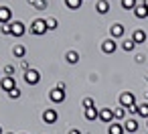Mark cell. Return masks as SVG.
<instances>
[{
    "label": "cell",
    "mask_w": 148,
    "mask_h": 134,
    "mask_svg": "<svg viewBox=\"0 0 148 134\" xmlns=\"http://www.w3.org/2000/svg\"><path fill=\"white\" fill-rule=\"evenodd\" d=\"M49 29H47V21L45 19H37V21H33V25H31V33L33 35H45Z\"/></svg>",
    "instance_id": "cell-1"
},
{
    "label": "cell",
    "mask_w": 148,
    "mask_h": 134,
    "mask_svg": "<svg viewBox=\"0 0 148 134\" xmlns=\"http://www.w3.org/2000/svg\"><path fill=\"white\" fill-rule=\"evenodd\" d=\"M25 81H27L29 85H37V83L41 81V73H39L37 69H27V71H25Z\"/></svg>",
    "instance_id": "cell-2"
},
{
    "label": "cell",
    "mask_w": 148,
    "mask_h": 134,
    "mask_svg": "<svg viewBox=\"0 0 148 134\" xmlns=\"http://www.w3.org/2000/svg\"><path fill=\"white\" fill-rule=\"evenodd\" d=\"M134 104H136V100H134V93H132V91H122V93H120V106H122V108L128 110V108L134 106Z\"/></svg>",
    "instance_id": "cell-3"
},
{
    "label": "cell",
    "mask_w": 148,
    "mask_h": 134,
    "mask_svg": "<svg viewBox=\"0 0 148 134\" xmlns=\"http://www.w3.org/2000/svg\"><path fill=\"white\" fill-rule=\"evenodd\" d=\"M65 98H67V93H65L63 89H59V87L51 89V93H49V100H51L53 104H63V102H65Z\"/></svg>",
    "instance_id": "cell-4"
},
{
    "label": "cell",
    "mask_w": 148,
    "mask_h": 134,
    "mask_svg": "<svg viewBox=\"0 0 148 134\" xmlns=\"http://www.w3.org/2000/svg\"><path fill=\"white\" fill-rule=\"evenodd\" d=\"M0 87H2V89L8 93V91H12V89L16 87V79L10 77V75H4L2 79H0Z\"/></svg>",
    "instance_id": "cell-5"
},
{
    "label": "cell",
    "mask_w": 148,
    "mask_h": 134,
    "mask_svg": "<svg viewBox=\"0 0 148 134\" xmlns=\"http://www.w3.org/2000/svg\"><path fill=\"white\" fill-rule=\"evenodd\" d=\"M116 49H118V43H116V39H106L103 43H101V51L106 53V55H112V53H116Z\"/></svg>",
    "instance_id": "cell-6"
},
{
    "label": "cell",
    "mask_w": 148,
    "mask_h": 134,
    "mask_svg": "<svg viewBox=\"0 0 148 134\" xmlns=\"http://www.w3.org/2000/svg\"><path fill=\"white\" fill-rule=\"evenodd\" d=\"M57 110H53V108H47L45 112H43V122L45 124H55L57 122Z\"/></svg>",
    "instance_id": "cell-7"
},
{
    "label": "cell",
    "mask_w": 148,
    "mask_h": 134,
    "mask_svg": "<svg viewBox=\"0 0 148 134\" xmlns=\"http://www.w3.org/2000/svg\"><path fill=\"white\" fill-rule=\"evenodd\" d=\"M99 120L106 122V124H112L114 122V110L112 108H101L99 110Z\"/></svg>",
    "instance_id": "cell-8"
},
{
    "label": "cell",
    "mask_w": 148,
    "mask_h": 134,
    "mask_svg": "<svg viewBox=\"0 0 148 134\" xmlns=\"http://www.w3.org/2000/svg\"><path fill=\"white\" fill-rule=\"evenodd\" d=\"M110 33H112V39H120V37H124V35H126V29H124V25L114 23V25H112V29H110Z\"/></svg>",
    "instance_id": "cell-9"
},
{
    "label": "cell",
    "mask_w": 148,
    "mask_h": 134,
    "mask_svg": "<svg viewBox=\"0 0 148 134\" xmlns=\"http://www.w3.org/2000/svg\"><path fill=\"white\" fill-rule=\"evenodd\" d=\"M12 19V10L8 6H0V25H6Z\"/></svg>",
    "instance_id": "cell-10"
},
{
    "label": "cell",
    "mask_w": 148,
    "mask_h": 134,
    "mask_svg": "<svg viewBox=\"0 0 148 134\" xmlns=\"http://www.w3.org/2000/svg\"><path fill=\"white\" fill-rule=\"evenodd\" d=\"M122 126H124V130H126V132H132V134H134V132L138 130V120H136V118L124 120V122H122Z\"/></svg>",
    "instance_id": "cell-11"
},
{
    "label": "cell",
    "mask_w": 148,
    "mask_h": 134,
    "mask_svg": "<svg viewBox=\"0 0 148 134\" xmlns=\"http://www.w3.org/2000/svg\"><path fill=\"white\" fill-rule=\"evenodd\" d=\"M25 25L21 21H12V37H23L25 35Z\"/></svg>",
    "instance_id": "cell-12"
},
{
    "label": "cell",
    "mask_w": 148,
    "mask_h": 134,
    "mask_svg": "<svg viewBox=\"0 0 148 134\" xmlns=\"http://www.w3.org/2000/svg\"><path fill=\"white\" fill-rule=\"evenodd\" d=\"M132 41H134L136 45H142V43H146V41H148V37H146V33H144V31H140V29H138V31H134V33H132Z\"/></svg>",
    "instance_id": "cell-13"
},
{
    "label": "cell",
    "mask_w": 148,
    "mask_h": 134,
    "mask_svg": "<svg viewBox=\"0 0 148 134\" xmlns=\"http://www.w3.org/2000/svg\"><path fill=\"white\" fill-rule=\"evenodd\" d=\"M120 47H122V51H126V53H132V51L136 49V43H134L132 39H124V41L120 43Z\"/></svg>",
    "instance_id": "cell-14"
},
{
    "label": "cell",
    "mask_w": 148,
    "mask_h": 134,
    "mask_svg": "<svg viewBox=\"0 0 148 134\" xmlns=\"http://www.w3.org/2000/svg\"><path fill=\"white\" fill-rule=\"evenodd\" d=\"M97 118H99V110H97V108H87V110H85V120L93 122V120H97Z\"/></svg>",
    "instance_id": "cell-15"
},
{
    "label": "cell",
    "mask_w": 148,
    "mask_h": 134,
    "mask_svg": "<svg viewBox=\"0 0 148 134\" xmlns=\"http://www.w3.org/2000/svg\"><path fill=\"white\" fill-rule=\"evenodd\" d=\"M126 130H124V126L122 124H116V122H112L110 126H108V134H124Z\"/></svg>",
    "instance_id": "cell-16"
},
{
    "label": "cell",
    "mask_w": 148,
    "mask_h": 134,
    "mask_svg": "<svg viewBox=\"0 0 148 134\" xmlns=\"http://www.w3.org/2000/svg\"><path fill=\"white\" fill-rule=\"evenodd\" d=\"M134 16L136 19H148V8L142 4V6H136L134 8Z\"/></svg>",
    "instance_id": "cell-17"
},
{
    "label": "cell",
    "mask_w": 148,
    "mask_h": 134,
    "mask_svg": "<svg viewBox=\"0 0 148 134\" xmlns=\"http://www.w3.org/2000/svg\"><path fill=\"white\" fill-rule=\"evenodd\" d=\"M65 59H67L69 65H77V63H79V53H77V51H69V53L65 55Z\"/></svg>",
    "instance_id": "cell-18"
},
{
    "label": "cell",
    "mask_w": 148,
    "mask_h": 134,
    "mask_svg": "<svg viewBox=\"0 0 148 134\" xmlns=\"http://www.w3.org/2000/svg\"><path fill=\"white\" fill-rule=\"evenodd\" d=\"M95 10H97V14H106V12L110 10V4H108V0H99V2L95 4Z\"/></svg>",
    "instance_id": "cell-19"
},
{
    "label": "cell",
    "mask_w": 148,
    "mask_h": 134,
    "mask_svg": "<svg viewBox=\"0 0 148 134\" xmlns=\"http://www.w3.org/2000/svg\"><path fill=\"white\" fill-rule=\"evenodd\" d=\"M114 120H120V122H124L126 120V108H114Z\"/></svg>",
    "instance_id": "cell-20"
},
{
    "label": "cell",
    "mask_w": 148,
    "mask_h": 134,
    "mask_svg": "<svg viewBox=\"0 0 148 134\" xmlns=\"http://www.w3.org/2000/svg\"><path fill=\"white\" fill-rule=\"evenodd\" d=\"M12 55H14L16 59H23V57L27 55V49H25V45H16V47L12 49Z\"/></svg>",
    "instance_id": "cell-21"
},
{
    "label": "cell",
    "mask_w": 148,
    "mask_h": 134,
    "mask_svg": "<svg viewBox=\"0 0 148 134\" xmlns=\"http://www.w3.org/2000/svg\"><path fill=\"white\" fill-rule=\"evenodd\" d=\"M136 114H138L140 118H146V120H148V104H140V106H138V112H136Z\"/></svg>",
    "instance_id": "cell-22"
},
{
    "label": "cell",
    "mask_w": 148,
    "mask_h": 134,
    "mask_svg": "<svg viewBox=\"0 0 148 134\" xmlns=\"http://www.w3.org/2000/svg\"><path fill=\"white\" fill-rule=\"evenodd\" d=\"M29 2L35 4L37 10H45V8H47V0H29Z\"/></svg>",
    "instance_id": "cell-23"
},
{
    "label": "cell",
    "mask_w": 148,
    "mask_h": 134,
    "mask_svg": "<svg viewBox=\"0 0 148 134\" xmlns=\"http://www.w3.org/2000/svg\"><path fill=\"white\" fill-rule=\"evenodd\" d=\"M81 2H83V0H65L67 8H71V10H77V8L81 6Z\"/></svg>",
    "instance_id": "cell-24"
},
{
    "label": "cell",
    "mask_w": 148,
    "mask_h": 134,
    "mask_svg": "<svg viewBox=\"0 0 148 134\" xmlns=\"http://www.w3.org/2000/svg\"><path fill=\"white\" fill-rule=\"evenodd\" d=\"M122 6L126 10H132V8H136V0H122Z\"/></svg>",
    "instance_id": "cell-25"
},
{
    "label": "cell",
    "mask_w": 148,
    "mask_h": 134,
    "mask_svg": "<svg viewBox=\"0 0 148 134\" xmlns=\"http://www.w3.org/2000/svg\"><path fill=\"white\" fill-rule=\"evenodd\" d=\"M0 31H2V35H12V23H6L0 27Z\"/></svg>",
    "instance_id": "cell-26"
},
{
    "label": "cell",
    "mask_w": 148,
    "mask_h": 134,
    "mask_svg": "<svg viewBox=\"0 0 148 134\" xmlns=\"http://www.w3.org/2000/svg\"><path fill=\"white\" fill-rule=\"evenodd\" d=\"M83 108L87 110V108H95V100L93 98H85L83 100Z\"/></svg>",
    "instance_id": "cell-27"
},
{
    "label": "cell",
    "mask_w": 148,
    "mask_h": 134,
    "mask_svg": "<svg viewBox=\"0 0 148 134\" xmlns=\"http://www.w3.org/2000/svg\"><path fill=\"white\" fill-rule=\"evenodd\" d=\"M2 73H4V75H10V77H14V65H6V67L2 69Z\"/></svg>",
    "instance_id": "cell-28"
},
{
    "label": "cell",
    "mask_w": 148,
    "mask_h": 134,
    "mask_svg": "<svg viewBox=\"0 0 148 134\" xmlns=\"http://www.w3.org/2000/svg\"><path fill=\"white\" fill-rule=\"evenodd\" d=\"M8 98H10V100H18V98H21V89L14 87L12 91H8Z\"/></svg>",
    "instance_id": "cell-29"
},
{
    "label": "cell",
    "mask_w": 148,
    "mask_h": 134,
    "mask_svg": "<svg viewBox=\"0 0 148 134\" xmlns=\"http://www.w3.org/2000/svg\"><path fill=\"white\" fill-rule=\"evenodd\" d=\"M47 29H49V31H55V29H57V21H55V19H47Z\"/></svg>",
    "instance_id": "cell-30"
},
{
    "label": "cell",
    "mask_w": 148,
    "mask_h": 134,
    "mask_svg": "<svg viewBox=\"0 0 148 134\" xmlns=\"http://www.w3.org/2000/svg\"><path fill=\"white\" fill-rule=\"evenodd\" d=\"M134 59H136V63H144V61H146V57H144V55H136Z\"/></svg>",
    "instance_id": "cell-31"
},
{
    "label": "cell",
    "mask_w": 148,
    "mask_h": 134,
    "mask_svg": "<svg viewBox=\"0 0 148 134\" xmlns=\"http://www.w3.org/2000/svg\"><path fill=\"white\" fill-rule=\"evenodd\" d=\"M21 67H23L25 71H27V69H31V67H29V61H25V59H23V63H21Z\"/></svg>",
    "instance_id": "cell-32"
},
{
    "label": "cell",
    "mask_w": 148,
    "mask_h": 134,
    "mask_svg": "<svg viewBox=\"0 0 148 134\" xmlns=\"http://www.w3.org/2000/svg\"><path fill=\"white\" fill-rule=\"evenodd\" d=\"M67 134H81V130H77V128H71Z\"/></svg>",
    "instance_id": "cell-33"
},
{
    "label": "cell",
    "mask_w": 148,
    "mask_h": 134,
    "mask_svg": "<svg viewBox=\"0 0 148 134\" xmlns=\"http://www.w3.org/2000/svg\"><path fill=\"white\" fill-rule=\"evenodd\" d=\"M142 4H144V6H146V8H148V0H144V2H142Z\"/></svg>",
    "instance_id": "cell-34"
},
{
    "label": "cell",
    "mask_w": 148,
    "mask_h": 134,
    "mask_svg": "<svg viewBox=\"0 0 148 134\" xmlns=\"http://www.w3.org/2000/svg\"><path fill=\"white\" fill-rule=\"evenodd\" d=\"M0 134H4V130H2V126H0Z\"/></svg>",
    "instance_id": "cell-35"
},
{
    "label": "cell",
    "mask_w": 148,
    "mask_h": 134,
    "mask_svg": "<svg viewBox=\"0 0 148 134\" xmlns=\"http://www.w3.org/2000/svg\"><path fill=\"white\" fill-rule=\"evenodd\" d=\"M0 79H2V69H0Z\"/></svg>",
    "instance_id": "cell-36"
},
{
    "label": "cell",
    "mask_w": 148,
    "mask_h": 134,
    "mask_svg": "<svg viewBox=\"0 0 148 134\" xmlns=\"http://www.w3.org/2000/svg\"><path fill=\"white\" fill-rule=\"evenodd\" d=\"M8 134H12V132H8Z\"/></svg>",
    "instance_id": "cell-37"
},
{
    "label": "cell",
    "mask_w": 148,
    "mask_h": 134,
    "mask_svg": "<svg viewBox=\"0 0 148 134\" xmlns=\"http://www.w3.org/2000/svg\"><path fill=\"white\" fill-rule=\"evenodd\" d=\"M146 93H148V91H146Z\"/></svg>",
    "instance_id": "cell-38"
},
{
    "label": "cell",
    "mask_w": 148,
    "mask_h": 134,
    "mask_svg": "<svg viewBox=\"0 0 148 134\" xmlns=\"http://www.w3.org/2000/svg\"><path fill=\"white\" fill-rule=\"evenodd\" d=\"M146 126H148V124H146Z\"/></svg>",
    "instance_id": "cell-39"
}]
</instances>
